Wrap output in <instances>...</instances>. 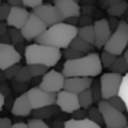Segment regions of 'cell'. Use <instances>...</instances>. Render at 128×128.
Wrapping results in <instances>:
<instances>
[{
    "mask_svg": "<svg viewBox=\"0 0 128 128\" xmlns=\"http://www.w3.org/2000/svg\"><path fill=\"white\" fill-rule=\"evenodd\" d=\"M103 65L96 52L86 54L77 59H68L62 66L65 77H96L102 73Z\"/></svg>",
    "mask_w": 128,
    "mask_h": 128,
    "instance_id": "1",
    "label": "cell"
},
{
    "mask_svg": "<svg viewBox=\"0 0 128 128\" xmlns=\"http://www.w3.org/2000/svg\"><path fill=\"white\" fill-rule=\"evenodd\" d=\"M77 34H78L77 26L59 22L52 26H48L47 30L34 40V43L44 46H52V47L62 50V48L70 47L72 42L77 37Z\"/></svg>",
    "mask_w": 128,
    "mask_h": 128,
    "instance_id": "2",
    "label": "cell"
},
{
    "mask_svg": "<svg viewBox=\"0 0 128 128\" xmlns=\"http://www.w3.org/2000/svg\"><path fill=\"white\" fill-rule=\"evenodd\" d=\"M61 56H62L61 50L56 47H52V46L33 43V44L26 46L25 48L26 65L40 64V65H46L48 68H52L59 62Z\"/></svg>",
    "mask_w": 128,
    "mask_h": 128,
    "instance_id": "3",
    "label": "cell"
},
{
    "mask_svg": "<svg viewBox=\"0 0 128 128\" xmlns=\"http://www.w3.org/2000/svg\"><path fill=\"white\" fill-rule=\"evenodd\" d=\"M127 46H128V22L127 21H120L118 28L112 33L110 39L106 43L103 50L120 56L125 52Z\"/></svg>",
    "mask_w": 128,
    "mask_h": 128,
    "instance_id": "4",
    "label": "cell"
},
{
    "mask_svg": "<svg viewBox=\"0 0 128 128\" xmlns=\"http://www.w3.org/2000/svg\"><path fill=\"white\" fill-rule=\"evenodd\" d=\"M96 106L99 108L100 113L103 116L106 128H124V127H127L128 120L124 116V113L117 110L116 108H113L108 100L102 99Z\"/></svg>",
    "mask_w": 128,
    "mask_h": 128,
    "instance_id": "5",
    "label": "cell"
},
{
    "mask_svg": "<svg viewBox=\"0 0 128 128\" xmlns=\"http://www.w3.org/2000/svg\"><path fill=\"white\" fill-rule=\"evenodd\" d=\"M122 74L118 73H103L100 74V86H102V96L105 100L110 99L112 96L118 95L120 88H121V83H122Z\"/></svg>",
    "mask_w": 128,
    "mask_h": 128,
    "instance_id": "6",
    "label": "cell"
},
{
    "mask_svg": "<svg viewBox=\"0 0 128 128\" xmlns=\"http://www.w3.org/2000/svg\"><path fill=\"white\" fill-rule=\"evenodd\" d=\"M65 74L58 70H48L44 76L42 77L39 87L47 92H52V94H58L59 91L65 88Z\"/></svg>",
    "mask_w": 128,
    "mask_h": 128,
    "instance_id": "7",
    "label": "cell"
},
{
    "mask_svg": "<svg viewBox=\"0 0 128 128\" xmlns=\"http://www.w3.org/2000/svg\"><path fill=\"white\" fill-rule=\"evenodd\" d=\"M28 95H29V99H30V103H32L33 110L34 109L44 108V106L56 105V98H58L56 94L44 91V90H42L39 86L29 88L28 90Z\"/></svg>",
    "mask_w": 128,
    "mask_h": 128,
    "instance_id": "8",
    "label": "cell"
},
{
    "mask_svg": "<svg viewBox=\"0 0 128 128\" xmlns=\"http://www.w3.org/2000/svg\"><path fill=\"white\" fill-rule=\"evenodd\" d=\"M32 12H34L40 20L44 21L47 24V26H52L55 24H59V22H64L65 21V17L62 15V12L59 11V8L55 4H44L43 3L42 6L33 8Z\"/></svg>",
    "mask_w": 128,
    "mask_h": 128,
    "instance_id": "9",
    "label": "cell"
},
{
    "mask_svg": "<svg viewBox=\"0 0 128 128\" xmlns=\"http://www.w3.org/2000/svg\"><path fill=\"white\" fill-rule=\"evenodd\" d=\"M47 29H48L47 24L43 20H40L34 12H30L28 22L25 24V26H24L21 30H22V34H24V37H25V40L30 42V40H36L37 37L44 33Z\"/></svg>",
    "mask_w": 128,
    "mask_h": 128,
    "instance_id": "10",
    "label": "cell"
},
{
    "mask_svg": "<svg viewBox=\"0 0 128 128\" xmlns=\"http://www.w3.org/2000/svg\"><path fill=\"white\" fill-rule=\"evenodd\" d=\"M21 62V52L11 43H0V69L6 70L7 68Z\"/></svg>",
    "mask_w": 128,
    "mask_h": 128,
    "instance_id": "11",
    "label": "cell"
},
{
    "mask_svg": "<svg viewBox=\"0 0 128 128\" xmlns=\"http://www.w3.org/2000/svg\"><path fill=\"white\" fill-rule=\"evenodd\" d=\"M56 95H58V98H56V106H59V110L65 112V113H74L76 110L81 109L77 94H73L70 91L62 90Z\"/></svg>",
    "mask_w": 128,
    "mask_h": 128,
    "instance_id": "12",
    "label": "cell"
},
{
    "mask_svg": "<svg viewBox=\"0 0 128 128\" xmlns=\"http://www.w3.org/2000/svg\"><path fill=\"white\" fill-rule=\"evenodd\" d=\"M94 28H95V36H96L95 47L96 48H105L106 43L109 42L112 33H113L112 29H110V25H109V21L105 20V18L95 21Z\"/></svg>",
    "mask_w": 128,
    "mask_h": 128,
    "instance_id": "13",
    "label": "cell"
},
{
    "mask_svg": "<svg viewBox=\"0 0 128 128\" xmlns=\"http://www.w3.org/2000/svg\"><path fill=\"white\" fill-rule=\"evenodd\" d=\"M29 15H30V12L25 7H12L6 22L8 25V28L22 29L25 26V24L28 22Z\"/></svg>",
    "mask_w": 128,
    "mask_h": 128,
    "instance_id": "14",
    "label": "cell"
},
{
    "mask_svg": "<svg viewBox=\"0 0 128 128\" xmlns=\"http://www.w3.org/2000/svg\"><path fill=\"white\" fill-rule=\"evenodd\" d=\"M92 83H94L92 77H66L64 90L78 95L80 92L91 88Z\"/></svg>",
    "mask_w": 128,
    "mask_h": 128,
    "instance_id": "15",
    "label": "cell"
},
{
    "mask_svg": "<svg viewBox=\"0 0 128 128\" xmlns=\"http://www.w3.org/2000/svg\"><path fill=\"white\" fill-rule=\"evenodd\" d=\"M54 4L62 12V15L65 17V21L80 15L81 8L78 6L77 0H54Z\"/></svg>",
    "mask_w": 128,
    "mask_h": 128,
    "instance_id": "16",
    "label": "cell"
},
{
    "mask_svg": "<svg viewBox=\"0 0 128 128\" xmlns=\"http://www.w3.org/2000/svg\"><path fill=\"white\" fill-rule=\"evenodd\" d=\"M33 112V108H32V103L30 99H29V95L28 92L25 94H21L20 96L15 98V102L14 106H12V110L11 113L17 117H26Z\"/></svg>",
    "mask_w": 128,
    "mask_h": 128,
    "instance_id": "17",
    "label": "cell"
},
{
    "mask_svg": "<svg viewBox=\"0 0 128 128\" xmlns=\"http://www.w3.org/2000/svg\"><path fill=\"white\" fill-rule=\"evenodd\" d=\"M65 128H103V127L94 122L91 118H83V120L70 118L68 121H65Z\"/></svg>",
    "mask_w": 128,
    "mask_h": 128,
    "instance_id": "18",
    "label": "cell"
},
{
    "mask_svg": "<svg viewBox=\"0 0 128 128\" xmlns=\"http://www.w3.org/2000/svg\"><path fill=\"white\" fill-rule=\"evenodd\" d=\"M58 109H59V106H56V105H51V106H44V108H40V109H34L33 110V118H40V120L51 118L52 116L56 114Z\"/></svg>",
    "mask_w": 128,
    "mask_h": 128,
    "instance_id": "19",
    "label": "cell"
},
{
    "mask_svg": "<svg viewBox=\"0 0 128 128\" xmlns=\"http://www.w3.org/2000/svg\"><path fill=\"white\" fill-rule=\"evenodd\" d=\"M78 37L84 39L86 42L91 43V44L95 46V40H96V36H95V28L94 25H84L78 29Z\"/></svg>",
    "mask_w": 128,
    "mask_h": 128,
    "instance_id": "20",
    "label": "cell"
},
{
    "mask_svg": "<svg viewBox=\"0 0 128 128\" xmlns=\"http://www.w3.org/2000/svg\"><path fill=\"white\" fill-rule=\"evenodd\" d=\"M70 47L74 48V50H77V51H81V52H84V54H90L92 50H94L95 46L91 44V43H88V42H86L84 39H81V37L77 36V37H76V39L72 42Z\"/></svg>",
    "mask_w": 128,
    "mask_h": 128,
    "instance_id": "21",
    "label": "cell"
},
{
    "mask_svg": "<svg viewBox=\"0 0 128 128\" xmlns=\"http://www.w3.org/2000/svg\"><path fill=\"white\" fill-rule=\"evenodd\" d=\"M127 10H128V3L124 2V0H120V2H117V3H114L113 6L109 7L108 14L110 15V17H117L118 18V17H121Z\"/></svg>",
    "mask_w": 128,
    "mask_h": 128,
    "instance_id": "22",
    "label": "cell"
},
{
    "mask_svg": "<svg viewBox=\"0 0 128 128\" xmlns=\"http://www.w3.org/2000/svg\"><path fill=\"white\" fill-rule=\"evenodd\" d=\"M110 72H113V73H118V74H127L128 73V64H127V61H125V58L124 56H117V59L114 61V64L112 65L110 68Z\"/></svg>",
    "mask_w": 128,
    "mask_h": 128,
    "instance_id": "23",
    "label": "cell"
},
{
    "mask_svg": "<svg viewBox=\"0 0 128 128\" xmlns=\"http://www.w3.org/2000/svg\"><path fill=\"white\" fill-rule=\"evenodd\" d=\"M78 100H80V106H81V108L88 110V109L95 103L91 88H88V90H86V91L80 92V94H78Z\"/></svg>",
    "mask_w": 128,
    "mask_h": 128,
    "instance_id": "24",
    "label": "cell"
},
{
    "mask_svg": "<svg viewBox=\"0 0 128 128\" xmlns=\"http://www.w3.org/2000/svg\"><path fill=\"white\" fill-rule=\"evenodd\" d=\"M88 118H91L94 122L99 124L100 127H105V120H103V116L98 106H91L88 109Z\"/></svg>",
    "mask_w": 128,
    "mask_h": 128,
    "instance_id": "25",
    "label": "cell"
},
{
    "mask_svg": "<svg viewBox=\"0 0 128 128\" xmlns=\"http://www.w3.org/2000/svg\"><path fill=\"white\" fill-rule=\"evenodd\" d=\"M8 33H10V37H11V44H14V46L22 44L24 40H25V37H24L22 30H21V29L10 28L8 29Z\"/></svg>",
    "mask_w": 128,
    "mask_h": 128,
    "instance_id": "26",
    "label": "cell"
},
{
    "mask_svg": "<svg viewBox=\"0 0 128 128\" xmlns=\"http://www.w3.org/2000/svg\"><path fill=\"white\" fill-rule=\"evenodd\" d=\"M29 69H30V73L33 77H43L46 73L48 72V66L46 65H40V64H33V65H28Z\"/></svg>",
    "mask_w": 128,
    "mask_h": 128,
    "instance_id": "27",
    "label": "cell"
},
{
    "mask_svg": "<svg viewBox=\"0 0 128 128\" xmlns=\"http://www.w3.org/2000/svg\"><path fill=\"white\" fill-rule=\"evenodd\" d=\"M32 78H33V76H32V73H30L29 66L26 65V66H22V68H21L20 73L17 74V77H15L14 80L21 81V83H28V81L32 80Z\"/></svg>",
    "mask_w": 128,
    "mask_h": 128,
    "instance_id": "28",
    "label": "cell"
},
{
    "mask_svg": "<svg viewBox=\"0 0 128 128\" xmlns=\"http://www.w3.org/2000/svg\"><path fill=\"white\" fill-rule=\"evenodd\" d=\"M91 91H92V95H94V100H95V103H99L100 100L103 99V96H102V86H100V80H98V81H94L92 83V86H91Z\"/></svg>",
    "mask_w": 128,
    "mask_h": 128,
    "instance_id": "29",
    "label": "cell"
},
{
    "mask_svg": "<svg viewBox=\"0 0 128 128\" xmlns=\"http://www.w3.org/2000/svg\"><path fill=\"white\" fill-rule=\"evenodd\" d=\"M118 95L122 98V100L125 102L127 112H128V73L124 74V77H122V83H121V88H120Z\"/></svg>",
    "mask_w": 128,
    "mask_h": 128,
    "instance_id": "30",
    "label": "cell"
},
{
    "mask_svg": "<svg viewBox=\"0 0 128 128\" xmlns=\"http://www.w3.org/2000/svg\"><path fill=\"white\" fill-rule=\"evenodd\" d=\"M108 102L110 103L113 108H116L117 110L122 112L124 113L125 110H127V106H125V102L122 100V98L120 96V95H116V96H112L110 99H108Z\"/></svg>",
    "mask_w": 128,
    "mask_h": 128,
    "instance_id": "31",
    "label": "cell"
},
{
    "mask_svg": "<svg viewBox=\"0 0 128 128\" xmlns=\"http://www.w3.org/2000/svg\"><path fill=\"white\" fill-rule=\"evenodd\" d=\"M116 59H117V55H114V54H112V52H108V51H103V52L100 54V61H102L103 68H110L112 65L114 64Z\"/></svg>",
    "mask_w": 128,
    "mask_h": 128,
    "instance_id": "32",
    "label": "cell"
},
{
    "mask_svg": "<svg viewBox=\"0 0 128 128\" xmlns=\"http://www.w3.org/2000/svg\"><path fill=\"white\" fill-rule=\"evenodd\" d=\"M21 65L20 64H17V65H12V66H10V68H7L6 70H3V74H4V77L7 78V80H14L15 77H17V74L20 73V70H21Z\"/></svg>",
    "mask_w": 128,
    "mask_h": 128,
    "instance_id": "33",
    "label": "cell"
},
{
    "mask_svg": "<svg viewBox=\"0 0 128 128\" xmlns=\"http://www.w3.org/2000/svg\"><path fill=\"white\" fill-rule=\"evenodd\" d=\"M84 55H86L84 52L77 51V50H74V48H72V47L65 48V58H66V61L68 59H77V58H81V56H84Z\"/></svg>",
    "mask_w": 128,
    "mask_h": 128,
    "instance_id": "34",
    "label": "cell"
},
{
    "mask_svg": "<svg viewBox=\"0 0 128 128\" xmlns=\"http://www.w3.org/2000/svg\"><path fill=\"white\" fill-rule=\"evenodd\" d=\"M29 128H50V125L46 124L44 120H40V118H30L28 121Z\"/></svg>",
    "mask_w": 128,
    "mask_h": 128,
    "instance_id": "35",
    "label": "cell"
},
{
    "mask_svg": "<svg viewBox=\"0 0 128 128\" xmlns=\"http://www.w3.org/2000/svg\"><path fill=\"white\" fill-rule=\"evenodd\" d=\"M11 8H12V7L10 6L7 2L2 4V7H0V20H2V21H7V18H8V15H10V11H11Z\"/></svg>",
    "mask_w": 128,
    "mask_h": 128,
    "instance_id": "36",
    "label": "cell"
},
{
    "mask_svg": "<svg viewBox=\"0 0 128 128\" xmlns=\"http://www.w3.org/2000/svg\"><path fill=\"white\" fill-rule=\"evenodd\" d=\"M26 87H28V84L26 83H21V81H17L14 80V83H12V88H14L15 92H21V94H25L26 91Z\"/></svg>",
    "mask_w": 128,
    "mask_h": 128,
    "instance_id": "37",
    "label": "cell"
},
{
    "mask_svg": "<svg viewBox=\"0 0 128 128\" xmlns=\"http://www.w3.org/2000/svg\"><path fill=\"white\" fill-rule=\"evenodd\" d=\"M73 114V118H76V120H83V118H88V112H87V109H78V110H76L74 113H72Z\"/></svg>",
    "mask_w": 128,
    "mask_h": 128,
    "instance_id": "38",
    "label": "cell"
},
{
    "mask_svg": "<svg viewBox=\"0 0 128 128\" xmlns=\"http://www.w3.org/2000/svg\"><path fill=\"white\" fill-rule=\"evenodd\" d=\"M44 0H24V6L29 7V8H36V7L42 6Z\"/></svg>",
    "mask_w": 128,
    "mask_h": 128,
    "instance_id": "39",
    "label": "cell"
},
{
    "mask_svg": "<svg viewBox=\"0 0 128 128\" xmlns=\"http://www.w3.org/2000/svg\"><path fill=\"white\" fill-rule=\"evenodd\" d=\"M12 122L8 117H2L0 118V128H12Z\"/></svg>",
    "mask_w": 128,
    "mask_h": 128,
    "instance_id": "40",
    "label": "cell"
},
{
    "mask_svg": "<svg viewBox=\"0 0 128 128\" xmlns=\"http://www.w3.org/2000/svg\"><path fill=\"white\" fill-rule=\"evenodd\" d=\"M14 102H15V99H12V96H11V95H8V96L6 98L4 109H7V110H10V112H11V110H12V106H14Z\"/></svg>",
    "mask_w": 128,
    "mask_h": 128,
    "instance_id": "41",
    "label": "cell"
},
{
    "mask_svg": "<svg viewBox=\"0 0 128 128\" xmlns=\"http://www.w3.org/2000/svg\"><path fill=\"white\" fill-rule=\"evenodd\" d=\"M109 25H110L112 32H114L117 28H118L120 21H117V17H110V20H109Z\"/></svg>",
    "mask_w": 128,
    "mask_h": 128,
    "instance_id": "42",
    "label": "cell"
},
{
    "mask_svg": "<svg viewBox=\"0 0 128 128\" xmlns=\"http://www.w3.org/2000/svg\"><path fill=\"white\" fill-rule=\"evenodd\" d=\"M0 92H2L3 95H6V96H8V95H11V88L8 87V84L3 83L2 87H0Z\"/></svg>",
    "mask_w": 128,
    "mask_h": 128,
    "instance_id": "43",
    "label": "cell"
},
{
    "mask_svg": "<svg viewBox=\"0 0 128 128\" xmlns=\"http://www.w3.org/2000/svg\"><path fill=\"white\" fill-rule=\"evenodd\" d=\"M117 2H120V0H102V3H100V6L103 7V8L108 10L110 6H113L114 3H117Z\"/></svg>",
    "mask_w": 128,
    "mask_h": 128,
    "instance_id": "44",
    "label": "cell"
},
{
    "mask_svg": "<svg viewBox=\"0 0 128 128\" xmlns=\"http://www.w3.org/2000/svg\"><path fill=\"white\" fill-rule=\"evenodd\" d=\"M7 3L11 7H22L24 6V0H7Z\"/></svg>",
    "mask_w": 128,
    "mask_h": 128,
    "instance_id": "45",
    "label": "cell"
},
{
    "mask_svg": "<svg viewBox=\"0 0 128 128\" xmlns=\"http://www.w3.org/2000/svg\"><path fill=\"white\" fill-rule=\"evenodd\" d=\"M12 128H29V125H28V122H15L14 125H12Z\"/></svg>",
    "mask_w": 128,
    "mask_h": 128,
    "instance_id": "46",
    "label": "cell"
},
{
    "mask_svg": "<svg viewBox=\"0 0 128 128\" xmlns=\"http://www.w3.org/2000/svg\"><path fill=\"white\" fill-rule=\"evenodd\" d=\"M54 128H65V122L62 124V122H59V121H55L54 122Z\"/></svg>",
    "mask_w": 128,
    "mask_h": 128,
    "instance_id": "47",
    "label": "cell"
},
{
    "mask_svg": "<svg viewBox=\"0 0 128 128\" xmlns=\"http://www.w3.org/2000/svg\"><path fill=\"white\" fill-rule=\"evenodd\" d=\"M122 56L125 58V61H127V64H128V50H125V52L122 54Z\"/></svg>",
    "mask_w": 128,
    "mask_h": 128,
    "instance_id": "48",
    "label": "cell"
},
{
    "mask_svg": "<svg viewBox=\"0 0 128 128\" xmlns=\"http://www.w3.org/2000/svg\"><path fill=\"white\" fill-rule=\"evenodd\" d=\"M124 128H128V125H127V127H124Z\"/></svg>",
    "mask_w": 128,
    "mask_h": 128,
    "instance_id": "49",
    "label": "cell"
},
{
    "mask_svg": "<svg viewBox=\"0 0 128 128\" xmlns=\"http://www.w3.org/2000/svg\"><path fill=\"white\" fill-rule=\"evenodd\" d=\"M127 22H128V18H127Z\"/></svg>",
    "mask_w": 128,
    "mask_h": 128,
    "instance_id": "50",
    "label": "cell"
}]
</instances>
